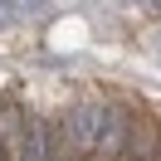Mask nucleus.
Returning <instances> with one entry per match:
<instances>
[{
    "label": "nucleus",
    "mask_w": 161,
    "mask_h": 161,
    "mask_svg": "<svg viewBox=\"0 0 161 161\" xmlns=\"http://www.w3.org/2000/svg\"><path fill=\"white\" fill-rule=\"evenodd\" d=\"M127 127H132V112L117 108V103H108V122H103L98 147H93L88 161H117V156H122V142H127Z\"/></svg>",
    "instance_id": "obj_3"
},
{
    "label": "nucleus",
    "mask_w": 161,
    "mask_h": 161,
    "mask_svg": "<svg viewBox=\"0 0 161 161\" xmlns=\"http://www.w3.org/2000/svg\"><path fill=\"white\" fill-rule=\"evenodd\" d=\"M117 161H161V127H156L151 117H132Z\"/></svg>",
    "instance_id": "obj_2"
},
{
    "label": "nucleus",
    "mask_w": 161,
    "mask_h": 161,
    "mask_svg": "<svg viewBox=\"0 0 161 161\" xmlns=\"http://www.w3.org/2000/svg\"><path fill=\"white\" fill-rule=\"evenodd\" d=\"M103 122H108V103H78V108H69V117L59 122V132H54L49 142V161H88L93 147H98V132Z\"/></svg>",
    "instance_id": "obj_1"
},
{
    "label": "nucleus",
    "mask_w": 161,
    "mask_h": 161,
    "mask_svg": "<svg viewBox=\"0 0 161 161\" xmlns=\"http://www.w3.org/2000/svg\"><path fill=\"white\" fill-rule=\"evenodd\" d=\"M0 161H5V147H0Z\"/></svg>",
    "instance_id": "obj_4"
}]
</instances>
